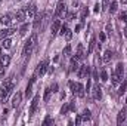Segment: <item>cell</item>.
I'll use <instances>...</instances> for the list:
<instances>
[{"mask_svg": "<svg viewBox=\"0 0 127 126\" xmlns=\"http://www.w3.org/2000/svg\"><path fill=\"white\" fill-rule=\"evenodd\" d=\"M99 7H100V6H99V3H96V4H95V12H96V13L99 12Z\"/></svg>", "mask_w": 127, "mask_h": 126, "instance_id": "ab89813d", "label": "cell"}, {"mask_svg": "<svg viewBox=\"0 0 127 126\" xmlns=\"http://www.w3.org/2000/svg\"><path fill=\"white\" fill-rule=\"evenodd\" d=\"M126 114H127V111L124 110V108L117 114V125H123V122L126 120Z\"/></svg>", "mask_w": 127, "mask_h": 126, "instance_id": "4fadbf2b", "label": "cell"}, {"mask_svg": "<svg viewBox=\"0 0 127 126\" xmlns=\"http://www.w3.org/2000/svg\"><path fill=\"white\" fill-rule=\"evenodd\" d=\"M13 33H15V28H4V30H1V31H0V40H3V39L12 36Z\"/></svg>", "mask_w": 127, "mask_h": 126, "instance_id": "ba28073f", "label": "cell"}, {"mask_svg": "<svg viewBox=\"0 0 127 126\" xmlns=\"http://www.w3.org/2000/svg\"><path fill=\"white\" fill-rule=\"evenodd\" d=\"M111 58H112V52H111V51L108 49V51H106V52L103 54V58H102V61L106 64V63H109V61H111Z\"/></svg>", "mask_w": 127, "mask_h": 126, "instance_id": "2e32d148", "label": "cell"}, {"mask_svg": "<svg viewBox=\"0 0 127 126\" xmlns=\"http://www.w3.org/2000/svg\"><path fill=\"white\" fill-rule=\"evenodd\" d=\"M69 54H71V45H66L64 49V55H69Z\"/></svg>", "mask_w": 127, "mask_h": 126, "instance_id": "1f68e13d", "label": "cell"}, {"mask_svg": "<svg viewBox=\"0 0 127 126\" xmlns=\"http://www.w3.org/2000/svg\"><path fill=\"white\" fill-rule=\"evenodd\" d=\"M50 89H52V92H58V83H53Z\"/></svg>", "mask_w": 127, "mask_h": 126, "instance_id": "8d00e7d4", "label": "cell"}, {"mask_svg": "<svg viewBox=\"0 0 127 126\" xmlns=\"http://www.w3.org/2000/svg\"><path fill=\"white\" fill-rule=\"evenodd\" d=\"M66 12V6H65V1L64 0H59L58 1V6H56V10H55V16L59 18V16H64Z\"/></svg>", "mask_w": 127, "mask_h": 126, "instance_id": "6da1fadb", "label": "cell"}, {"mask_svg": "<svg viewBox=\"0 0 127 126\" xmlns=\"http://www.w3.org/2000/svg\"><path fill=\"white\" fill-rule=\"evenodd\" d=\"M1 46H3L4 49H10V48H12V40H10V39H7V37H6V39H3Z\"/></svg>", "mask_w": 127, "mask_h": 126, "instance_id": "d6986e66", "label": "cell"}, {"mask_svg": "<svg viewBox=\"0 0 127 126\" xmlns=\"http://www.w3.org/2000/svg\"><path fill=\"white\" fill-rule=\"evenodd\" d=\"M47 64H49L47 60H43L41 63L37 65V68H35V73H34V74H35V76H38V74H40V76H41V74H44V73H46V68H47Z\"/></svg>", "mask_w": 127, "mask_h": 126, "instance_id": "7a4b0ae2", "label": "cell"}, {"mask_svg": "<svg viewBox=\"0 0 127 126\" xmlns=\"http://www.w3.org/2000/svg\"><path fill=\"white\" fill-rule=\"evenodd\" d=\"M27 31H28V24H22L21 28H19V34H21V36H25Z\"/></svg>", "mask_w": 127, "mask_h": 126, "instance_id": "cb8c5ba5", "label": "cell"}, {"mask_svg": "<svg viewBox=\"0 0 127 126\" xmlns=\"http://www.w3.org/2000/svg\"><path fill=\"white\" fill-rule=\"evenodd\" d=\"M126 102H127V98H126Z\"/></svg>", "mask_w": 127, "mask_h": 126, "instance_id": "bcb514c9", "label": "cell"}, {"mask_svg": "<svg viewBox=\"0 0 127 126\" xmlns=\"http://www.w3.org/2000/svg\"><path fill=\"white\" fill-rule=\"evenodd\" d=\"M126 88H127V83H126V82H123V85L120 86V91H118V94L123 95L124 92H126Z\"/></svg>", "mask_w": 127, "mask_h": 126, "instance_id": "f546056e", "label": "cell"}, {"mask_svg": "<svg viewBox=\"0 0 127 126\" xmlns=\"http://www.w3.org/2000/svg\"><path fill=\"white\" fill-rule=\"evenodd\" d=\"M99 39H100V42H105V34L100 33V34H99Z\"/></svg>", "mask_w": 127, "mask_h": 126, "instance_id": "74e56055", "label": "cell"}, {"mask_svg": "<svg viewBox=\"0 0 127 126\" xmlns=\"http://www.w3.org/2000/svg\"><path fill=\"white\" fill-rule=\"evenodd\" d=\"M75 57H77L78 60H83V58L86 57V52H84V46H83V43H78V46H77V52H75Z\"/></svg>", "mask_w": 127, "mask_h": 126, "instance_id": "8992f818", "label": "cell"}, {"mask_svg": "<svg viewBox=\"0 0 127 126\" xmlns=\"http://www.w3.org/2000/svg\"><path fill=\"white\" fill-rule=\"evenodd\" d=\"M106 4H108V0H103V9L106 7Z\"/></svg>", "mask_w": 127, "mask_h": 126, "instance_id": "7bdbcfd3", "label": "cell"}, {"mask_svg": "<svg viewBox=\"0 0 127 126\" xmlns=\"http://www.w3.org/2000/svg\"><path fill=\"white\" fill-rule=\"evenodd\" d=\"M93 79H95V80H97V71H95V73H93Z\"/></svg>", "mask_w": 127, "mask_h": 126, "instance_id": "b9f144b4", "label": "cell"}, {"mask_svg": "<svg viewBox=\"0 0 127 126\" xmlns=\"http://www.w3.org/2000/svg\"><path fill=\"white\" fill-rule=\"evenodd\" d=\"M50 94H52V89H50V88H46V89H44V95H43V101H44V102H47V101H49Z\"/></svg>", "mask_w": 127, "mask_h": 126, "instance_id": "ffe728a7", "label": "cell"}, {"mask_svg": "<svg viewBox=\"0 0 127 126\" xmlns=\"http://www.w3.org/2000/svg\"><path fill=\"white\" fill-rule=\"evenodd\" d=\"M100 80H102V82H106V80H108V73H106V70H102V73H100Z\"/></svg>", "mask_w": 127, "mask_h": 126, "instance_id": "83f0119b", "label": "cell"}, {"mask_svg": "<svg viewBox=\"0 0 127 126\" xmlns=\"http://www.w3.org/2000/svg\"><path fill=\"white\" fill-rule=\"evenodd\" d=\"M59 28H61V21H59V19H55V21L52 22V27H50V30H52V37L59 33Z\"/></svg>", "mask_w": 127, "mask_h": 126, "instance_id": "277c9868", "label": "cell"}, {"mask_svg": "<svg viewBox=\"0 0 127 126\" xmlns=\"http://www.w3.org/2000/svg\"><path fill=\"white\" fill-rule=\"evenodd\" d=\"M21 99H22V94H21V92H16V94L13 95V98H12V107H13V108L19 107Z\"/></svg>", "mask_w": 127, "mask_h": 126, "instance_id": "5b68a950", "label": "cell"}, {"mask_svg": "<svg viewBox=\"0 0 127 126\" xmlns=\"http://www.w3.org/2000/svg\"><path fill=\"white\" fill-rule=\"evenodd\" d=\"M86 16H87V7H83L81 9V22H84Z\"/></svg>", "mask_w": 127, "mask_h": 126, "instance_id": "f1b7e54d", "label": "cell"}, {"mask_svg": "<svg viewBox=\"0 0 127 126\" xmlns=\"http://www.w3.org/2000/svg\"><path fill=\"white\" fill-rule=\"evenodd\" d=\"M41 21H43V18H41L40 15H38V16H34V28H35V30L38 28V24H40Z\"/></svg>", "mask_w": 127, "mask_h": 126, "instance_id": "d4e9b609", "label": "cell"}, {"mask_svg": "<svg viewBox=\"0 0 127 126\" xmlns=\"http://www.w3.org/2000/svg\"><path fill=\"white\" fill-rule=\"evenodd\" d=\"M53 123V120H52V117L50 116H46V119H44V122H43V125H52Z\"/></svg>", "mask_w": 127, "mask_h": 126, "instance_id": "4dcf8cb0", "label": "cell"}, {"mask_svg": "<svg viewBox=\"0 0 127 126\" xmlns=\"http://www.w3.org/2000/svg\"><path fill=\"white\" fill-rule=\"evenodd\" d=\"M0 22H1L3 25H9V24H10V16H9V15H3V16L0 18Z\"/></svg>", "mask_w": 127, "mask_h": 126, "instance_id": "44dd1931", "label": "cell"}, {"mask_svg": "<svg viewBox=\"0 0 127 126\" xmlns=\"http://www.w3.org/2000/svg\"><path fill=\"white\" fill-rule=\"evenodd\" d=\"M32 48H34V45H32L31 42L28 40L27 43H25V46H24V55L25 57H28L30 54H31V51H32Z\"/></svg>", "mask_w": 127, "mask_h": 126, "instance_id": "9a60e30c", "label": "cell"}, {"mask_svg": "<svg viewBox=\"0 0 127 126\" xmlns=\"http://www.w3.org/2000/svg\"><path fill=\"white\" fill-rule=\"evenodd\" d=\"M38 99H40V96L38 95H35L34 96V99H32V102H31V107H30V114H34L35 113V110H37V105H38Z\"/></svg>", "mask_w": 127, "mask_h": 126, "instance_id": "30bf717a", "label": "cell"}, {"mask_svg": "<svg viewBox=\"0 0 127 126\" xmlns=\"http://www.w3.org/2000/svg\"><path fill=\"white\" fill-rule=\"evenodd\" d=\"M95 46H96V39H95V37H92V40H90V43H89V49H87V54H92V52L95 51Z\"/></svg>", "mask_w": 127, "mask_h": 126, "instance_id": "ac0fdd59", "label": "cell"}, {"mask_svg": "<svg viewBox=\"0 0 127 126\" xmlns=\"http://www.w3.org/2000/svg\"><path fill=\"white\" fill-rule=\"evenodd\" d=\"M117 9H118V1H117V0H112V3L109 4V12H111V13H115Z\"/></svg>", "mask_w": 127, "mask_h": 126, "instance_id": "e0dca14e", "label": "cell"}, {"mask_svg": "<svg viewBox=\"0 0 127 126\" xmlns=\"http://www.w3.org/2000/svg\"><path fill=\"white\" fill-rule=\"evenodd\" d=\"M0 57H1V48H0Z\"/></svg>", "mask_w": 127, "mask_h": 126, "instance_id": "f6af8a7d", "label": "cell"}, {"mask_svg": "<svg viewBox=\"0 0 127 126\" xmlns=\"http://www.w3.org/2000/svg\"><path fill=\"white\" fill-rule=\"evenodd\" d=\"M64 36H65V40H66V42H69V40L72 39V31H71V30H66Z\"/></svg>", "mask_w": 127, "mask_h": 126, "instance_id": "4316f807", "label": "cell"}, {"mask_svg": "<svg viewBox=\"0 0 127 126\" xmlns=\"http://www.w3.org/2000/svg\"><path fill=\"white\" fill-rule=\"evenodd\" d=\"M25 16H27V12H25L24 9H19V10L16 12V21H18V22H24V21H25Z\"/></svg>", "mask_w": 127, "mask_h": 126, "instance_id": "5bb4252c", "label": "cell"}, {"mask_svg": "<svg viewBox=\"0 0 127 126\" xmlns=\"http://www.w3.org/2000/svg\"><path fill=\"white\" fill-rule=\"evenodd\" d=\"M81 122H83V117L78 114V116L75 117V125H81Z\"/></svg>", "mask_w": 127, "mask_h": 126, "instance_id": "e575fe53", "label": "cell"}, {"mask_svg": "<svg viewBox=\"0 0 127 126\" xmlns=\"http://www.w3.org/2000/svg\"><path fill=\"white\" fill-rule=\"evenodd\" d=\"M66 30H68V28H66V25H61V28H59V33H61V36H64Z\"/></svg>", "mask_w": 127, "mask_h": 126, "instance_id": "d590c367", "label": "cell"}, {"mask_svg": "<svg viewBox=\"0 0 127 126\" xmlns=\"http://www.w3.org/2000/svg\"><path fill=\"white\" fill-rule=\"evenodd\" d=\"M75 88H77V83H74V82H69V89L72 91V94H75Z\"/></svg>", "mask_w": 127, "mask_h": 126, "instance_id": "d6a6232c", "label": "cell"}, {"mask_svg": "<svg viewBox=\"0 0 127 126\" xmlns=\"http://www.w3.org/2000/svg\"><path fill=\"white\" fill-rule=\"evenodd\" d=\"M81 117H83V120H90V110H84L83 111V114H81Z\"/></svg>", "mask_w": 127, "mask_h": 126, "instance_id": "484cf974", "label": "cell"}, {"mask_svg": "<svg viewBox=\"0 0 127 126\" xmlns=\"http://www.w3.org/2000/svg\"><path fill=\"white\" fill-rule=\"evenodd\" d=\"M3 71H4V65L1 64V61H0V74H3Z\"/></svg>", "mask_w": 127, "mask_h": 126, "instance_id": "f35d334b", "label": "cell"}, {"mask_svg": "<svg viewBox=\"0 0 127 126\" xmlns=\"http://www.w3.org/2000/svg\"><path fill=\"white\" fill-rule=\"evenodd\" d=\"M120 19H123L127 24V12H121V13H120Z\"/></svg>", "mask_w": 127, "mask_h": 126, "instance_id": "836d02e7", "label": "cell"}, {"mask_svg": "<svg viewBox=\"0 0 127 126\" xmlns=\"http://www.w3.org/2000/svg\"><path fill=\"white\" fill-rule=\"evenodd\" d=\"M77 74H78V77H80V79L87 77V76H89V67H87V65H81V67H78Z\"/></svg>", "mask_w": 127, "mask_h": 126, "instance_id": "3957f363", "label": "cell"}, {"mask_svg": "<svg viewBox=\"0 0 127 126\" xmlns=\"http://www.w3.org/2000/svg\"><path fill=\"white\" fill-rule=\"evenodd\" d=\"M92 95H93V99L99 101L102 98V89H100V86H95L93 91H92Z\"/></svg>", "mask_w": 127, "mask_h": 126, "instance_id": "8fae6325", "label": "cell"}, {"mask_svg": "<svg viewBox=\"0 0 127 126\" xmlns=\"http://www.w3.org/2000/svg\"><path fill=\"white\" fill-rule=\"evenodd\" d=\"M80 30H81V24H78V25L75 27V33H77V31H80Z\"/></svg>", "mask_w": 127, "mask_h": 126, "instance_id": "60d3db41", "label": "cell"}, {"mask_svg": "<svg viewBox=\"0 0 127 126\" xmlns=\"http://www.w3.org/2000/svg\"><path fill=\"white\" fill-rule=\"evenodd\" d=\"M124 37H127V27L124 28Z\"/></svg>", "mask_w": 127, "mask_h": 126, "instance_id": "ee69618b", "label": "cell"}, {"mask_svg": "<svg viewBox=\"0 0 127 126\" xmlns=\"http://www.w3.org/2000/svg\"><path fill=\"white\" fill-rule=\"evenodd\" d=\"M71 70H78V58H71Z\"/></svg>", "mask_w": 127, "mask_h": 126, "instance_id": "603a6c76", "label": "cell"}, {"mask_svg": "<svg viewBox=\"0 0 127 126\" xmlns=\"http://www.w3.org/2000/svg\"><path fill=\"white\" fill-rule=\"evenodd\" d=\"M84 91H86V88H84L81 83H77V88H75V94H74V95H77L78 98H83V96H84Z\"/></svg>", "mask_w": 127, "mask_h": 126, "instance_id": "7c38bea8", "label": "cell"}, {"mask_svg": "<svg viewBox=\"0 0 127 126\" xmlns=\"http://www.w3.org/2000/svg\"><path fill=\"white\" fill-rule=\"evenodd\" d=\"M0 61H1V64H3L4 67H7V65L10 64V57H9V55H3V57L0 58Z\"/></svg>", "mask_w": 127, "mask_h": 126, "instance_id": "7402d4cb", "label": "cell"}, {"mask_svg": "<svg viewBox=\"0 0 127 126\" xmlns=\"http://www.w3.org/2000/svg\"><path fill=\"white\" fill-rule=\"evenodd\" d=\"M25 12H27V16H28V19H34V16H35V12H37V7H35V4L28 6Z\"/></svg>", "mask_w": 127, "mask_h": 126, "instance_id": "52a82bcc", "label": "cell"}, {"mask_svg": "<svg viewBox=\"0 0 127 126\" xmlns=\"http://www.w3.org/2000/svg\"><path fill=\"white\" fill-rule=\"evenodd\" d=\"M114 74L123 79V74H124V65H123V63H118V64H117V67H115V71H114Z\"/></svg>", "mask_w": 127, "mask_h": 126, "instance_id": "9c48e42d", "label": "cell"}]
</instances>
